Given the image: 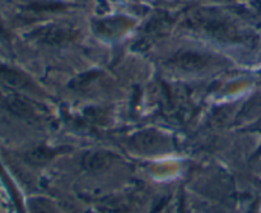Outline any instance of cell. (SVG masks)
<instances>
[{
    "label": "cell",
    "instance_id": "1",
    "mask_svg": "<svg viewBox=\"0 0 261 213\" xmlns=\"http://www.w3.org/2000/svg\"><path fill=\"white\" fill-rule=\"evenodd\" d=\"M173 64L185 70H199L208 64V60L205 56L198 53H182L175 56Z\"/></svg>",
    "mask_w": 261,
    "mask_h": 213
},
{
    "label": "cell",
    "instance_id": "2",
    "mask_svg": "<svg viewBox=\"0 0 261 213\" xmlns=\"http://www.w3.org/2000/svg\"><path fill=\"white\" fill-rule=\"evenodd\" d=\"M74 37V32L69 28L61 27H50L47 31H43L41 40L50 45H60V43L68 42Z\"/></svg>",
    "mask_w": 261,
    "mask_h": 213
},
{
    "label": "cell",
    "instance_id": "3",
    "mask_svg": "<svg viewBox=\"0 0 261 213\" xmlns=\"http://www.w3.org/2000/svg\"><path fill=\"white\" fill-rule=\"evenodd\" d=\"M0 82L13 88H24L30 84V82L22 76V74L13 72L10 69L0 66Z\"/></svg>",
    "mask_w": 261,
    "mask_h": 213
},
{
    "label": "cell",
    "instance_id": "4",
    "mask_svg": "<svg viewBox=\"0 0 261 213\" xmlns=\"http://www.w3.org/2000/svg\"><path fill=\"white\" fill-rule=\"evenodd\" d=\"M111 162V157L107 153H91L87 155L84 158V166L89 170H102V169L107 168Z\"/></svg>",
    "mask_w": 261,
    "mask_h": 213
},
{
    "label": "cell",
    "instance_id": "5",
    "mask_svg": "<svg viewBox=\"0 0 261 213\" xmlns=\"http://www.w3.org/2000/svg\"><path fill=\"white\" fill-rule=\"evenodd\" d=\"M8 107L12 110L13 112L15 114H19V115H30L32 111V107H31L30 104H27L25 101L23 100L18 99V97H12L7 101Z\"/></svg>",
    "mask_w": 261,
    "mask_h": 213
},
{
    "label": "cell",
    "instance_id": "6",
    "mask_svg": "<svg viewBox=\"0 0 261 213\" xmlns=\"http://www.w3.org/2000/svg\"><path fill=\"white\" fill-rule=\"evenodd\" d=\"M51 157V152L47 150H37L31 153V160L35 162H45Z\"/></svg>",
    "mask_w": 261,
    "mask_h": 213
}]
</instances>
